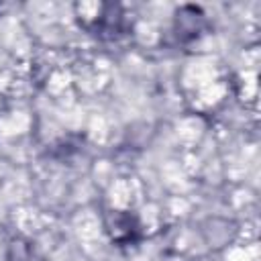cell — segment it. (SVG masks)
Returning <instances> with one entry per match:
<instances>
[{
    "mask_svg": "<svg viewBox=\"0 0 261 261\" xmlns=\"http://www.w3.org/2000/svg\"><path fill=\"white\" fill-rule=\"evenodd\" d=\"M106 226H108V232H110L112 241H116V243H120V245L133 243V241L139 237V224H137L135 216L128 214V212L112 210L110 220H108Z\"/></svg>",
    "mask_w": 261,
    "mask_h": 261,
    "instance_id": "6da1fadb",
    "label": "cell"
}]
</instances>
